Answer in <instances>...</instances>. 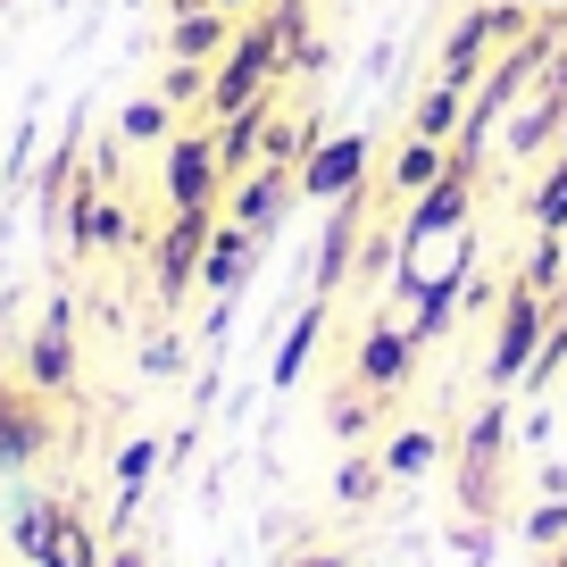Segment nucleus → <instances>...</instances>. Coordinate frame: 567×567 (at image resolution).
I'll return each mask as SVG.
<instances>
[{"label": "nucleus", "mask_w": 567, "mask_h": 567, "mask_svg": "<svg viewBox=\"0 0 567 567\" xmlns=\"http://www.w3.org/2000/svg\"><path fill=\"white\" fill-rule=\"evenodd\" d=\"M284 68H292V75H326V68H334V51H326V34H309V25H301V34L284 42Z\"/></svg>", "instance_id": "2f4dec72"}, {"label": "nucleus", "mask_w": 567, "mask_h": 567, "mask_svg": "<svg viewBox=\"0 0 567 567\" xmlns=\"http://www.w3.org/2000/svg\"><path fill=\"white\" fill-rule=\"evenodd\" d=\"M534 92H543V101H567V42H559V51H550V68L534 75Z\"/></svg>", "instance_id": "72a5a7b5"}, {"label": "nucleus", "mask_w": 567, "mask_h": 567, "mask_svg": "<svg viewBox=\"0 0 567 567\" xmlns=\"http://www.w3.org/2000/svg\"><path fill=\"white\" fill-rule=\"evenodd\" d=\"M526 9H567V0H526Z\"/></svg>", "instance_id": "58836bf2"}, {"label": "nucleus", "mask_w": 567, "mask_h": 567, "mask_svg": "<svg viewBox=\"0 0 567 567\" xmlns=\"http://www.w3.org/2000/svg\"><path fill=\"white\" fill-rule=\"evenodd\" d=\"M159 200H167V209H217V200H226V167H217V134H209L200 117H184L176 134H167Z\"/></svg>", "instance_id": "7ed1b4c3"}, {"label": "nucleus", "mask_w": 567, "mask_h": 567, "mask_svg": "<svg viewBox=\"0 0 567 567\" xmlns=\"http://www.w3.org/2000/svg\"><path fill=\"white\" fill-rule=\"evenodd\" d=\"M451 167V142H425V134H401V151H392L384 167V200H417L425 184Z\"/></svg>", "instance_id": "f3484780"}, {"label": "nucleus", "mask_w": 567, "mask_h": 567, "mask_svg": "<svg viewBox=\"0 0 567 567\" xmlns=\"http://www.w3.org/2000/svg\"><path fill=\"white\" fill-rule=\"evenodd\" d=\"M117 134H125V142H167V134H176V109H167L159 92H142V101L117 109Z\"/></svg>", "instance_id": "bb28decb"}, {"label": "nucleus", "mask_w": 567, "mask_h": 567, "mask_svg": "<svg viewBox=\"0 0 567 567\" xmlns=\"http://www.w3.org/2000/svg\"><path fill=\"white\" fill-rule=\"evenodd\" d=\"M526 217L534 234H567V159H550V176L526 193Z\"/></svg>", "instance_id": "a878e982"}, {"label": "nucleus", "mask_w": 567, "mask_h": 567, "mask_svg": "<svg viewBox=\"0 0 567 567\" xmlns=\"http://www.w3.org/2000/svg\"><path fill=\"white\" fill-rule=\"evenodd\" d=\"M318 334H326V301H309L301 318L284 326V342H276V368H267V384H276V392L301 384V368H309V351H318Z\"/></svg>", "instance_id": "412c9836"}, {"label": "nucleus", "mask_w": 567, "mask_h": 567, "mask_svg": "<svg viewBox=\"0 0 567 567\" xmlns=\"http://www.w3.org/2000/svg\"><path fill=\"white\" fill-rule=\"evenodd\" d=\"M368 209H375V176L359 184L351 200H334V217H326V234H318V301L351 284V267H359V243H368Z\"/></svg>", "instance_id": "9b49d317"}, {"label": "nucleus", "mask_w": 567, "mask_h": 567, "mask_svg": "<svg viewBox=\"0 0 567 567\" xmlns=\"http://www.w3.org/2000/svg\"><path fill=\"white\" fill-rule=\"evenodd\" d=\"M193 9H209V0H167V18H193Z\"/></svg>", "instance_id": "e433bc0d"}, {"label": "nucleus", "mask_w": 567, "mask_h": 567, "mask_svg": "<svg viewBox=\"0 0 567 567\" xmlns=\"http://www.w3.org/2000/svg\"><path fill=\"white\" fill-rule=\"evenodd\" d=\"M217 217H226V200H217V209H167V226L151 234V284H159V301H167V309H176L184 292H193L200 250H209Z\"/></svg>", "instance_id": "39448f33"}, {"label": "nucleus", "mask_w": 567, "mask_h": 567, "mask_svg": "<svg viewBox=\"0 0 567 567\" xmlns=\"http://www.w3.org/2000/svg\"><path fill=\"white\" fill-rule=\"evenodd\" d=\"M467 217H476V159H460V151H451V167L425 184L417 200H409V217H401V250L443 243V234H467Z\"/></svg>", "instance_id": "423d86ee"}, {"label": "nucleus", "mask_w": 567, "mask_h": 567, "mask_svg": "<svg viewBox=\"0 0 567 567\" xmlns=\"http://www.w3.org/2000/svg\"><path fill=\"white\" fill-rule=\"evenodd\" d=\"M534 25V9L526 0H476L460 25H451V42H443V59H434V84H460V92H476L484 84V68H493V42H517Z\"/></svg>", "instance_id": "f257e3e1"}, {"label": "nucleus", "mask_w": 567, "mask_h": 567, "mask_svg": "<svg viewBox=\"0 0 567 567\" xmlns=\"http://www.w3.org/2000/svg\"><path fill=\"white\" fill-rule=\"evenodd\" d=\"M375 493H384V451H351V460L334 467V501L342 509H368Z\"/></svg>", "instance_id": "393cba45"}, {"label": "nucleus", "mask_w": 567, "mask_h": 567, "mask_svg": "<svg viewBox=\"0 0 567 567\" xmlns=\"http://www.w3.org/2000/svg\"><path fill=\"white\" fill-rule=\"evenodd\" d=\"M101 567H151V550H142L134 534H125V543H109V559H101Z\"/></svg>", "instance_id": "f704fd0d"}, {"label": "nucleus", "mask_w": 567, "mask_h": 567, "mask_svg": "<svg viewBox=\"0 0 567 567\" xmlns=\"http://www.w3.org/2000/svg\"><path fill=\"white\" fill-rule=\"evenodd\" d=\"M543 567H567V543H559V550H543Z\"/></svg>", "instance_id": "4c0bfd02"}, {"label": "nucleus", "mask_w": 567, "mask_h": 567, "mask_svg": "<svg viewBox=\"0 0 567 567\" xmlns=\"http://www.w3.org/2000/svg\"><path fill=\"white\" fill-rule=\"evenodd\" d=\"M234 25L226 9H193V18H167V59H200V68H217V59L234 51Z\"/></svg>", "instance_id": "2eb2a0df"}, {"label": "nucleus", "mask_w": 567, "mask_h": 567, "mask_svg": "<svg viewBox=\"0 0 567 567\" xmlns=\"http://www.w3.org/2000/svg\"><path fill=\"white\" fill-rule=\"evenodd\" d=\"M267 117H276V92L267 101H250V109H234V117H217L209 134H217V167H226V184H243L250 167H259V134H267Z\"/></svg>", "instance_id": "ddd939ff"}, {"label": "nucleus", "mask_w": 567, "mask_h": 567, "mask_svg": "<svg viewBox=\"0 0 567 567\" xmlns=\"http://www.w3.org/2000/svg\"><path fill=\"white\" fill-rule=\"evenodd\" d=\"M543 334H550V301L509 276V284H501V318H493V359H484V384H493V392H517V375H526V359L543 351Z\"/></svg>", "instance_id": "f03ea898"}, {"label": "nucleus", "mask_w": 567, "mask_h": 567, "mask_svg": "<svg viewBox=\"0 0 567 567\" xmlns=\"http://www.w3.org/2000/svg\"><path fill=\"white\" fill-rule=\"evenodd\" d=\"M460 117H467L460 84H425L417 101H409V134H425V142H460Z\"/></svg>", "instance_id": "4be33fe9"}, {"label": "nucleus", "mask_w": 567, "mask_h": 567, "mask_svg": "<svg viewBox=\"0 0 567 567\" xmlns=\"http://www.w3.org/2000/svg\"><path fill=\"white\" fill-rule=\"evenodd\" d=\"M375 451H384V476H401V484L443 467V434H434V425H401V434H384Z\"/></svg>", "instance_id": "aec40b11"}, {"label": "nucleus", "mask_w": 567, "mask_h": 567, "mask_svg": "<svg viewBox=\"0 0 567 567\" xmlns=\"http://www.w3.org/2000/svg\"><path fill=\"white\" fill-rule=\"evenodd\" d=\"M559 159H567V125H559Z\"/></svg>", "instance_id": "ea45409f"}, {"label": "nucleus", "mask_w": 567, "mask_h": 567, "mask_svg": "<svg viewBox=\"0 0 567 567\" xmlns=\"http://www.w3.org/2000/svg\"><path fill=\"white\" fill-rule=\"evenodd\" d=\"M517 534H526L534 550H559V543H567V493L543 501V509H526V517H517Z\"/></svg>", "instance_id": "7c9ffc66"}, {"label": "nucleus", "mask_w": 567, "mask_h": 567, "mask_svg": "<svg viewBox=\"0 0 567 567\" xmlns=\"http://www.w3.org/2000/svg\"><path fill=\"white\" fill-rule=\"evenodd\" d=\"M159 101H167V109H193V117H200V101H209V68H200V59H167Z\"/></svg>", "instance_id": "c85d7f7f"}, {"label": "nucleus", "mask_w": 567, "mask_h": 567, "mask_svg": "<svg viewBox=\"0 0 567 567\" xmlns=\"http://www.w3.org/2000/svg\"><path fill=\"white\" fill-rule=\"evenodd\" d=\"M18 375L42 392V401H75V384H84V359H75V301H51L34 318V334H25V351H18Z\"/></svg>", "instance_id": "20e7f679"}, {"label": "nucleus", "mask_w": 567, "mask_h": 567, "mask_svg": "<svg viewBox=\"0 0 567 567\" xmlns=\"http://www.w3.org/2000/svg\"><path fill=\"white\" fill-rule=\"evenodd\" d=\"M51 517H59V501L51 493H18L9 501V543H18V559L34 567L42 559V543H51Z\"/></svg>", "instance_id": "5701e85b"}, {"label": "nucleus", "mask_w": 567, "mask_h": 567, "mask_svg": "<svg viewBox=\"0 0 567 567\" xmlns=\"http://www.w3.org/2000/svg\"><path fill=\"white\" fill-rule=\"evenodd\" d=\"M259 250L267 243H250L243 226H226V217H217V234H209V250H200V292H217V301H234V292H243L250 284V267H259Z\"/></svg>", "instance_id": "f8f14e48"}, {"label": "nucleus", "mask_w": 567, "mask_h": 567, "mask_svg": "<svg viewBox=\"0 0 567 567\" xmlns=\"http://www.w3.org/2000/svg\"><path fill=\"white\" fill-rule=\"evenodd\" d=\"M326 417H334V434H342V443H368V434H375V417H384V401H375V392H359V384H342Z\"/></svg>", "instance_id": "cd10ccee"}, {"label": "nucleus", "mask_w": 567, "mask_h": 567, "mask_svg": "<svg viewBox=\"0 0 567 567\" xmlns=\"http://www.w3.org/2000/svg\"><path fill=\"white\" fill-rule=\"evenodd\" d=\"M559 392H567V384H559Z\"/></svg>", "instance_id": "a19ab883"}, {"label": "nucleus", "mask_w": 567, "mask_h": 567, "mask_svg": "<svg viewBox=\"0 0 567 567\" xmlns=\"http://www.w3.org/2000/svg\"><path fill=\"white\" fill-rule=\"evenodd\" d=\"M292 200H301L292 167H250L243 184H226V226H243L250 243H276L284 217H292Z\"/></svg>", "instance_id": "9d476101"}, {"label": "nucleus", "mask_w": 567, "mask_h": 567, "mask_svg": "<svg viewBox=\"0 0 567 567\" xmlns=\"http://www.w3.org/2000/svg\"><path fill=\"white\" fill-rule=\"evenodd\" d=\"M559 125H567V101L526 92V109L501 125V151H509V159H543V151H559Z\"/></svg>", "instance_id": "dca6fc26"}, {"label": "nucleus", "mask_w": 567, "mask_h": 567, "mask_svg": "<svg viewBox=\"0 0 567 567\" xmlns=\"http://www.w3.org/2000/svg\"><path fill=\"white\" fill-rule=\"evenodd\" d=\"M351 384L375 392V401H401V392L417 384V342H409V326L368 318V334H359V351H351Z\"/></svg>", "instance_id": "0eeeda50"}, {"label": "nucleus", "mask_w": 567, "mask_h": 567, "mask_svg": "<svg viewBox=\"0 0 567 567\" xmlns=\"http://www.w3.org/2000/svg\"><path fill=\"white\" fill-rule=\"evenodd\" d=\"M167 467V443H151V434H134V443H117V493H142V484Z\"/></svg>", "instance_id": "c756f323"}, {"label": "nucleus", "mask_w": 567, "mask_h": 567, "mask_svg": "<svg viewBox=\"0 0 567 567\" xmlns=\"http://www.w3.org/2000/svg\"><path fill=\"white\" fill-rule=\"evenodd\" d=\"M550 384H567V292L550 301V334H543V351L526 359V375H517V401H543Z\"/></svg>", "instance_id": "6ab92c4d"}, {"label": "nucleus", "mask_w": 567, "mask_h": 567, "mask_svg": "<svg viewBox=\"0 0 567 567\" xmlns=\"http://www.w3.org/2000/svg\"><path fill=\"white\" fill-rule=\"evenodd\" d=\"M51 401H42L34 384H0V476H25V467L42 460V451H51Z\"/></svg>", "instance_id": "1a4fd4ad"}, {"label": "nucleus", "mask_w": 567, "mask_h": 567, "mask_svg": "<svg viewBox=\"0 0 567 567\" xmlns=\"http://www.w3.org/2000/svg\"><path fill=\"white\" fill-rule=\"evenodd\" d=\"M517 284H526V292H543V301H559V292H567V234H534Z\"/></svg>", "instance_id": "b1692460"}, {"label": "nucleus", "mask_w": 567, "mask_h": 567, "mask_svg": "<svg viewBox=\"0 0 567 567\" xmlns=\"http://www.w3.org/2000/svg\"><path fill=\"white\" fill-rule=\"evenodd\" d=\"M509 460V392H493V401L467 417L460 451H451V467H501Z\"/></svg>", "instance_id": "a211bd4d"}, {"label": "nucleus", "mask_w": 567, "mask_h": 567, "mask_svg": "<svg viewBox=\"0 0 567 567\" xmlns=\"http://www.w3.org/2000/svg\"><path fill=\"white\" fill-rule=\"evenodd\" d=\"M109 559V534L92 526L75 501H59V517H51V543H42V559L34 567H101Z\"/></svg>", "instance_id": "4468645a"}, {"label": "nucleus", "mask_w": 567, "mask_h": 567, "mask_svg": "<svg viewBox=\"0 0 567 567\" xmlns=\"http://www.w3.org/2000/svg\"><path fill=\"white\" fill-rule=\"evenodd\" d=\"M368 159H375V142H368V134H326L318 151L292 167V184H301V200L334 209V200H351L359 184H368Z\"/></svg>", "instance_id": "6e6552de"}, {"label": "nucleus", "mask_w": 567, "mask_h": 567, "mask_svg": "<svg viewBox=\"0 0 567 567\" xmlns=\"http://www.w3.org/2000/svg\"><path fill=\"white\" fill-rule=\"evenodd\" d=\"M284 567H351V559H342V550H292Z\"/></svg>", "instance_id": "c9c22d12"}, {"label": "nucleus", "mask_w": 567, "mask_h": 567, "mask_svg": "<svg viewBox=\"0 0 567 567\" xmlns=\"http://www.w3.org/2000/svg\"><path fill=\"white\" fill-rule=\"evenodd\" d=\"M142 368H151V375H176L184 368V342L176 334H151V342H142Z\"/></svg>", "instance_id": "473e14b6"}]
</instances>
